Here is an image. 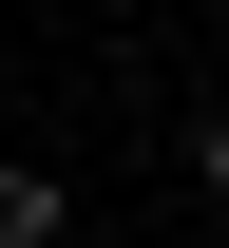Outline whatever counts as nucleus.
<instances>
[{
	"label": "nucleus",
	"mask_w": 229,
	"mask_h": 248,
	"mask_svg": "<svg viewBox=\"0 0 229 248\" xmlns=\"http://www.w3.org/2000/svg\"><path fill=\"white\" fill-rule=\"evenodd\" d=\"M0 248H58V172H19V153H0Z\"/></svg>",
	"instance_id": "f257e3e1"
},
{
	"label": "nucleus",
	"mask_w": 229,
	"mask_h": 248,
	"mask_svg": "<svg viewBox=\"0 0 229 248\" xmlns=\"http://www.w3.org/2000/svg\"><path fill=\"white\" fill-rule=\"evenodd\" d=\"M191 191H210V210H229V115H210V134H191Z\"/></svg>",
	"instance_id": "f03ea898"
}]
</instances>
